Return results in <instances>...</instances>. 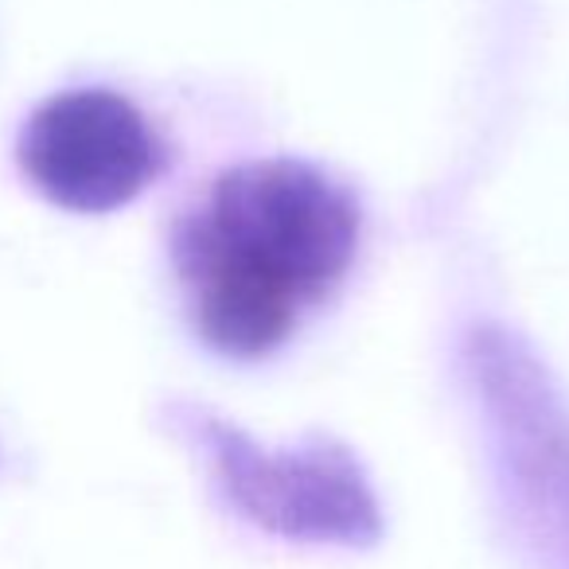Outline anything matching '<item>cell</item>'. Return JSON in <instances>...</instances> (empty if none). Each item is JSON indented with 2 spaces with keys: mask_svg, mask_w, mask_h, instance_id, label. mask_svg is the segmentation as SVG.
<instances>
[{
  "mask_svg": "<svg viewBox=\"0 0 569 569\" xmlns=\"http://www.w3.org/2000/svg\"><path fill=\"white\" fill-rule=\"evenodd\" d=\"M359 207L297 160L222 172L176 230L188 312L207 348L258 359L281 348L356 261Z\"/></svg>",
  "mask_w": 569,
  "mask_h": 569,
  "instance_id": "6da1fadb",
  "label": "cell"
},
{
  "mask_svg": "<svg viewBox=\"0 0 569 569\" xmlns=\"http://www.w3.org/2000/svg\"><path fill=\"white\" fill-rule=\"evenodd\" d=\"M468 379L483 413L491 480L511 538L535 569H569V406L519 340L483 328Z\"/></svg>",
  "mask_w": 569,
  "mask_h": 569,
  "instance_id": "7a4b0ae2",
  "label": "cell"
},
{
  "mask_svg": "<svg viewBox=\"0 0 569 569\" xmlns=\"http://www.w3.org/2000/svg\"><path fill=\"white\" fill-rule=\"evenodd\" d=\"M227 503L253 527L312 546H375L382 511L359 460L332 441L266 449L227 421L196 426Z\"/></svg>",
  "mask_w": 569,
  "mask_h": 569,
  "instance_id": "3957f363",
  "label": "cell"
},
{
  "mask_svg": "<svg viewBox=\"0 0 569 569\" xmlns=\"http://www.w3.org/2000/svg\"><path fill=\"white\" fill-rule=\"evenodd\" d=\"M164 164L157 133L113 90H67L43 102L20 133V168L36 191L79 214H106L137 199Z\"/></svg>",
  "mask_w": 569,
  "mask_h": 569,
  "instance_id": "277c9868",
  "label": "cell"
}]
</instances>
